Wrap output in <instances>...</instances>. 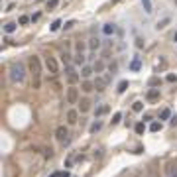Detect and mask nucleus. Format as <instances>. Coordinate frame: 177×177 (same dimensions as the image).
I'll use <instances>...</instances> for the list:
<instances>
[{
  "instance_id": "1",
  "label": "nucleus",
  "mask_w": 177,
  "mask_h": 177,
  "mask_svg": "<svg viewBox=\"0 0 177 177\" xmlns=\"http://www.w3.org/2000/svg\"><path fill=\"white\" fill-rule=\"evenodd\" d=\"M26 73L28 71H26V65L22 61H14L8 67V77H10V83H14V85H22L26 81Z\"/></svg>"
},
{
  "instance_id": "2",
  "label": "nucleus",
  "mask_w": 177,
  "mask_h": 177,
  "mask_svg": "<svg viewBox=\"0 0 177 177\" xmlns=\"http://www.w3.org/2000/svg\"><path fill=\"white\" fill-rule=\"evenodd\" d=\"M28 67H30V73L33 77V88H39V85H42V63H39V57L30 55Z\"/></svg>"
},
{
  "instance_id": "3",
  "label": "nucleus",
  "mask_w": 177,
  "mask_h": 177,
  "mask_svg": "<svg viewBox=\"0 0 177 177\" xmlns=\"http://www.w3.org/2000/svg\"><path fill=\"white\" fill-rule=\"evenodd\" d=\"M65 100L67 104H79V87L71 85L65 88Z\"/></svg>"
},
{
  "instance_id": "4",
  "label": "nucleus",
  "mask_w": 177,
  "mask_h": 177,
  "mask_svg": "<svg viewBox=\"0 0 177 177\" xmlns=\"http://www.w3.org/2000/svg\"><path fill=\"white\" fill-rule=\"evenodd\" d=\"M45 69L49 71V75H57L59 73V63L53 55H45Z\"/></svg>"
},
{
  "instance_id": "5",
  "label": "nucleus",
  "mask_w": 177,
  "mask_h": 177,
  "mask_svg": "<svg viewBox=\"0 0 177 177\" xmlns=\"http://www.w3.org/2000/svg\"><path fill=\"white\" fill-rule=\"evenodd\" d=\"M67 136H69V128H67L65 124L57 126V130H55V138H57V140L65 144V142H67Z\"/></svg>"
},
{
  "instance_id": "6",
  "label": "nucleus",
  "mask_w": 177,
  "mask_h": 177,
  "mask_svg": "<svg viewBox=\"0 0 177 177\" xmlns=\"http://www.w3.org/2000/svg\"><path fill=\"white\" fill-rule=\"evenodd\" d=\"M65 75H67V81L71 83V85H75L79 81V75H77V71H75V67L73 65H67L65 67Z\"/></svg>"
},
{
  "instance_id": "7",
  "label": "nucleus",
  "mask_w": 177,
  "mask_h": 177,
  "mask_svg": "<svg viewBox=\"0 0 177 177\" xmlns=\"http://www.w3.org/2000/svg\"><path fill=\"white\" fill-rule=\"evenodd\" d=\"M77 122H79V110H75V108L67 110V124H69V126H75Z\"/></svg>"
},
{
  "instance_id": "8",
  "label": "nucleus",
  "mask_w": 177,
  "mask_h": 177,
  "mask_svg": "<svg viewBox=\"0 0 177 177\" xmlns=\"http://www.w3.org/2000/svg\"><path fill=\"white\" fill-rule=\"evenodd\" d=\"M87 45H88V49H91V51L95 53V51H99V49H100V45H102V42H100L99 37H91Z\"/></svg>"
},
{
  "instance_id": "9",
  "label": "nucleus",
  "mask_w": 177,
  "mask_h": 177,
  "mask_svg": "<svg viewBox=\"0 0 177 177\" xmlns=\"http://www.w3.org/2000/svg\"><path fill=\"white\" fill-rule=\"evenodd\" d=\"M81 91H83V93H91V91H95V81L83 79V83H81Z\"/></svg>"
},
{
  "instance_id": "10",
  "label": "nucleus",
  "mask_w": 177,
  "mask_h": 177,
  "mask_svg": "<svg viewBox=\"0 0 177 177\" xmlns=\"http://www.w3.org/2000/svg\"><path fill=\"white\" fill-rule=\"evenodd\" d=\"M79 110H81V114L88 112V110H91V100H88V99H81V100H79Z\"/></svg>"
},
{
  "instance_id": "11",
  "label": "nucleus",
  "mask_w": 177,
  "mask_h": 177,
  "mask_svg": "<svg viewBox=\"0 0 177 177\" xmlns=\"http://www.w3.org/2000/svg\"><path fill=\"white\" fill-rule=\"evenodd\" d=\"M146 99L150 100V102L157 100V99H159V88H150V91L146 93Z\"/></svg>"
},
{
  "instance_id": "12",
  "label": "nucleus",
  "mask_w": 177,
  "mask_h": 177,
  "mask_svg": "<svg viewBox=\"0 0 177 177\" xmlns=\"http://www.w3.org/2000/svg\"><path fill=\"white\" fill-rule=\"evenodd\" d=\"M106 85H108V83H106L104 79H100V77H97V79H95V91H97V93H102Z\"/></svg>"
},
{
  "instance_id": "13",
  "label": "nucleus",
  "mask_w": 177,
  "mask_h": 177,
  "mask_svg": "<svg viewBox=\"0 0 177 177\" xmlns=\"http://www.w3.org/2000/svg\"><path fill=\"white\" fill-rule=\"evenodd\" d=\"M93 73H95V69H93L91 65H83V67H81V77H83V79H88Z\"/></svg>"
},
{
  "instance_id": "14",
  "label": "nucleus",
  "mask_w": 177,
  "mask_h": 177,
  "mask_svg": "<svg viewBox=\"0 0 177 177\" xmlns=\"http://www.w3.org/2000/svg\"><path fill=\"white\" fill-rule=\"evenodd\" d=\"M102 32H104V35H112V33L116 32V26H114V24H104V26H102Z\"/></svg>"
},
{
  "instance_id": "15",
  "label": "nucleus",
  "mask_w": 177,
  "mask_h": 177,
  "mask_svg": "<svg viewBox=\"0 0 177 177\" xmlns=\"http://www.w3.org/2000/svg\"><path fill=\"white\" fill-rule=\"evenodd\" d=\"M73 61H75V65H85V61H87V57H85V53H75V59H73Z\"/></svg>"
},
{
  "instance_id": "16",
  "label": "nucleus",
  "mask_w": 177,
  "mask_h": 177,
  "mask_svg": "<svg viewBox=\"0 0 177 177\" xmlns=\"http://www.w3.org/2000/svg\"><path fill=\"white\" fill-rule=\"evenodd\" d=\"M93 69H95V73H102V71H104V61H102V59L95 61V63H93Z\"/></svg>"
},
{
  "instance_id": "17",
  "label": "nucleus",
  "mask_w": 177,
  "mask_h": 177,
  "mask_svg": "<svg viewBox=\"0 0 177 177\" xmlns=\"http://www.w3.org/2000/svg\"><path fill=\"white\" fill-rule=\"evenodd\" d=\"M16 28H18V24H16V22H8L6 26H4V32H6V33H14V32H16Z\"/></svg>"
},
{
  "instance_id": "18",
  "label": "nucleus",
  "mask_w": 177,
  "mask_h": 177,
  "mask_svg": "<svg viewBox=\"0 0 177 177\" xmlns=\"http://www.w3.org/2000/svg\"><path fill=\"white\" fill-rule=\"evenodd\" d=\"M100 128H102V122H100V120H97V122H93V124H91L88 132H91V134H95V132H99Z\"/></svg>"
},
{
  "instance_id": "19",
  "label": "nucleus",
  "mask_w": 177,
  "mask_h": 177,
  "mask_svg": "<svg viewBox=\"0 0 177 177\" xmlns=\"http://www.w3.org/2000/svg\"><path fill=\"white\" fill-rule=\"evenodd\" d=\"M142 8H144L146 14H152V0H142Z\"/></svg>"
},
{
  "instance_id": "20",
  "label": "nucleus",
  "mask_w": 177,
  "mask_h": 177,
  "mask_svg": "<svg viewBox=\"0 0 177 177\" xmlns=\"http://www.w3.org/2000/svg\"><path fill=\"white\" fill-rule=\"evenodd\" d=\"M57 6H59V0H47V4H45V8L51 12V10H55Z\"/></svg>"
},
{
  "instance_id": "21",
  "label": "nucleus",
  "mask_w": 177,
  "mask_h": 177,
  "mask_svg": "<svg viewBox=\"0 0 177 177\" xmlns=\"http://www.w3.org/2000/svg\"><path fill=\"white\" fill-rule=\"evenodd\" d=\"M140 65H142V63H140V57H136L132 63H130V69H132V71H138V69H140Z\"/></svg>"
},
{
  "instance_id": "22",
  "label": "nucleus",
  "mask_w": 177,
  "mask_h": 177,
  "mask_svg": "<svg viewBox=\"0 0 177 177\" xmlns=\"http://www.w3.org/2000/svg\"><path fill=\"white\" fill-rule=\"evenodd\" d=\"M120 120H122V112H116V114L112 116L110 124H112V126H116V124H118V122H120Z\"/></svg>"
},
{
  "instance_id": "23",
  "label": "nucleus",
  "mask_w": 177,
  "mask_h": 177,
  "mask_svg": "<svg viewBox=\"0 0 177 177\" xmlns=\"http://www.w3.org/2000/svg\"><path fill=\"white\" fill-rule=\"evenodd\" d=\"M169 116H171V112H169V108H163V110L159 112V118H161V120H167Z\"/></svg>"
},
{
  "instance_id": "24",
  "label": "nucleus",
  "mask_w": 177,
  "mask_h": 177,
  "mask_svg": "<svg viewBox=\"0 0 177 177\" xmlns=\"http://www.w3.org/2000/svg\"><path fill=\"white\" fill-rule=\"evenodd\" d=\"M85 47H88V45H85L83 42H77V44H75V49H77V53H83V51H85Z\"/></svg>"
},
{
  "instance_id": "25",
  "label": "nucleus",
  "mask_w": 177,
  "mask_h": 177,
  "mask_svg": "<svg viewBox=\"0 0 177 177\" xmlns=\"http://www.w3.org/2000/svg\"><path fill=\"white\" fill-rule=\"evenodd\" d=\"M104 112H108V106H106V104H104V106H99V108L95 110V114H97V116H102Z\"/></svg>"
},
{
  "instance_id": "26",
  "label": "nucleus",
  "mask_w": 177,
  "mask_h": 177,
  "mask_svg": "<svg viewBox=\"0 0 177 177\" xmlns=\"http://www.w3.org/2000/svg\"><path fill=\"white\" fill-rule=\"evenodd\" d=\"M134 112H142L144 110V102H140V100H138V102H134Z\"/></svg>"
},
{
  "instance_id": "27",
  "label": "nucleus",
  "mask_w": 177,
  "mask_h": 177,
  "mask_svg": "<svg viewBox=\"0 0 177 177\" xmlns=\"http://www.w3.org/2000/svg\"><path fill=\"white\" fill-rule=\"evenodd\" d=\"M150 130H152V132H159V130H161V122H152Z\"/></svg>"
},
{
  "instance_id": "28",
  "label": "nucleus",
  "mask_w": 177,
  "mask_h": 177,
  "mask_svg": "<svg viewBox=\"0 0 177 177\" xmlns=\"http://www.w3.org/2000/svg\"><path fill=\"white\" fill-rule=\"evenodd\" d=\"M134 130H136V134H144V130H146L144 122H138V124H136V128H134Z\"/></svg>"
},
{
  "instance_id": "29",
  "label": "nucleus",
  "mask_w": 177,
  "mask_h": 177,
  "mask_svg": "<svg viewBox=\"0 0 177 177\" xmlns=\"http://www.w3.org/2000/svg\"><path fill=\"white\" fill-rule=\"evenodd\" d=\"M167 24H169V18H163L161 22H157V26H155V28H157V30H163V28H165Z\"/></svg>"
},
{
  "instance_id": "30",
  "label": "nucleus",
  "mask_w": 177,
  "mask_h": 177,
  "mask_svg": "<svg viewBox=\"0 0 177 177\" xmlns=\"http://www.w3.org/2000/svg\"><path fill=\"white\" fill-rule=\"evenodd\" d=\"M59 28H61V20H55V22L49 26V30H51V32H57Z\"/></svg>"
},
{
  "instance_id": "31",
  "label": "nucleus",
  "mask_w": 177,
  "mask_h": 177,
  "mask_svg": "<svg viewBox=\"0 0 177 177\" xmlns=\"http://www.w3.org/2000/svg\"><path fill=\"white\" fill-rule=\"evenodd\" d=\"M61 59H63V63L69 65V61H71V53H69V51H63V53H61Z\"/></svg>"
},
{
  "instance_id": "32",
  "label": "nucleus",
  "mask_w": 177,
  "mask_h": 177,
  "mask_svg": "<svg viewBox=\"0 0 177 177\" xmlns=\"http://www.w3.org/2000/svg\"><path fill=\"white\" fill-rule=\"evenodd\" d=\"M30 20H32L30 16H20V20H18V24H20V26H26V24L30 22Z\"/></svg>"
},
{
  "instance_id": "33",
  "label": "nucleus",
  "mask_w": 177,
  "mask_h": 177,
  "mask_svg": "<svg viewBox=\"0 0 177 177\" xmlns=\"http://www.w3.org/2000/svg\"><path fill=\"white\" fill-rule=\"evenodd\" d=\"M128 88V81H120V85H118V93H124Z\"/></svg>"
},
{
  "instance_id": "34",
  "label": "nucleus",
  "mask_w": 177,
  "mask_h": 177,
  "mask_svg": "<svg viewBox=\"0 0 177 177\" xmlns=\"http://www.w3.org/2000/svg\"><path fill=\"white\" fill-rule=\"evenodd\" d=\"M108 71H110L112 75H114V73L118 71V63H116V61H114V63H110V65H108Z\"/></svg>"
},
{
  "instance_id": "35",
  "label": "nucleus",
  "mask_w": 177,
  "mask_h": 177,
  "mask_svg": "<svg viewBox=\"0 0 177 177\" xmlns=\"http://www.w3.org/2000/svg\"><path fill=\"white\" fill-rule=\"evenodd\" d=\"M148 177H159V175H157V171L154 169V165H150V169H148Z\"/></svg>"
},
{
  "instance_id": "36",
  "label": "nucleus",
  "mask_w": 177,
  "mask_h": 177,
  "mask_svg": "<svg viewBox=\"0 0 177 177\" xmlns=\"http://www.w3.org/2000/svg\"><path fill=\"white\" fill-rule=\"evenodd\" d=\"M136 47H138V49H142V47H144V42H142V37H136Z\"/></svg>"
},
{
  "instance_id": "37",
  "label": "nucleus",
  "mask_w": 177,
  "mask_h": 177,
  "mask_svg": "<svg viewBox=\"0 0 177 177\" xmlns=\"http://www.w3.org/2000/svg\"><path fill=\"white\" fill-rule=\"evenodd\" d=\"M157 85H159V79H152V81H150V87H157Z\"/></svg>"
},
{
  "instance_id": "38",
  "label": "nucleus",
  "mask_w": 177,
  "mask_h": 177,
  "mask_svg": "<svg viewBox=\"0 0 177 177\" xmlns=\"http://www.w3.org/2000/svg\"><path fill=\"white\" fill-rule=\"evenodd\" d=\"M73 26H75V22H73V20H69V22L65 24V30H71V28H73Z\"/></svg>"
},
{
  "instance_id": "39",
  "label": "nucleus",
  "mask_w": 177,
  "mask_h": 177,
  "mask_svg": "<svg viewBox=\"0 0 177 177\" xmlns=\"http://www.w3.org/2000/svg\"><path fill=\"white\" fill-rule=\"evenodd\" d=\"M175 79H177L175 75H167V81H169V83H173V81H175Z\"/></svg>"
},
{
  "instance_id": "40",
  "label": "nucleus",
  "mask_w": 177,
  "mask_h": 177,
  "mask_svg": "<svg viewBox=\"0 0 177 177\" xmlns=\"http://www.w3.org/2000/svg\"><path fill=\"white\" fill-rule=\"evenodd\" d=\"M171 126H177V114L173 116V118H171Z\"/></svg>"
},
{
  "instance_id": "41",
  "label": "nucleus",
  "mask_w": 177,
  "mask_h": 177,
  "mask_svg": "<svg viewBox=\"0 0 177 177\" xmlns=\"http://www.w3.org/2000/svg\"><path fill=\"white\" fill-rule=\"evenodd\" d=\"M171 177H177V165H175V169H173V173H171Z\"/></svg>"
},
{
  "instance_id": "42",
  "label": "nucleus",
  "mask_w": 177,
  "mask_h": 177,
  "mask_svg": "<svg viewBox=\"0 0 177 177\" xmlns=\"http://www.w3.org/2000/svg\"><path fill=\"white\" fill-rule=\"evenodd\" d=\"M59 177H69V173H67V171H65V173H61V175H59Z\"/></svg>"
},
{
  "instance_id": "43",
  "label": "nucleus",
  "mask_w": 177,
  "mask_h": 177,
  "mask_svg": "<svg viewBox=\"0 0 177 177\" xmlns=\"http://www.w3.org/2000/svg\"><path fill=\"white\" fill-rule=\"evenodd\" d=\"M175 42H177V33H175Z\"/></svg>"
},
{
  "instance_id": "44",
  "label": "nucleus",
  "mask_w": 177,
  "mask_h": 177,
  "mask_svg": "<svg viewBox=\"0 0 177 177\" xmlns=\"http://www.w3.org/2000/svg\"><path fill=\"white\" fill-rule=\"evenodd\" d=\"M175 2H177V0H175Z\"/></svg>"
}]
</instances>
